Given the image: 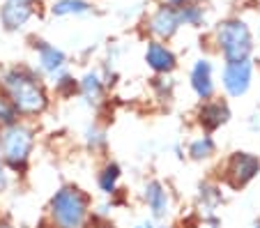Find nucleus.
<instances>
[{"label":"nucleus","instance_id":"1","mask_svg":"<svg viewBox=\"0 0 260 228\" xmlns=\"http://www.w3.org/2000/svg\"><path fill=\"white\" fill-rule=\"evenodd\" d=\"M0 92L12 102L21 120L37 122L46 118L53 109V94H51L49 81L42 79L32 70V64L21 62L0 70Z\"/></svg>","mask_w":260,"mask_h":228},{"label":"nucleus","instance_id":"2","mask_svg":"<svg viewBox=\"0 0 260 228\" xmlns=\"http://www.w3.org/2000/svg\"><path fill=\"white\" fill-rule=\"evenodd\" d=\"M94 212V201L81 184L64 182L55 187L44 208V221L51 228H83Z\"/></svg>","mask_w":260,"mask_h":228},{"label":"nucleus","instance_id":"3","mask_svg":"<svg viewBox=\"0 0 260 228\" xmlns=\"http://www.w3.org/2000/svg\"><path fill=\"white\" fill-rule=\"evenodd\" d=\"M37 141H40L37 122L16 120L7 127H0V157L14 180H23L30 173Z\"/></svg>","mask_w":260,"mask_h":228},{"label":"nucleus","instance_id":"4","mask_svg":"<svg viewBox=\"0 0 260 228\" xmlns=\"http://www.w3.org/2000/svg\"><path fill=\"white\" fill-rule=\"evenodd\" d=\"M212 44L214 51L223 62H235V60H249L253 55V32L249 23L240 16L223 19L212 30Z\"/></svg>","mask_w":260,"mask_h":228},{"label":"nucleus","instance_id":"5","mask_svg":"<svg viewBox=\"0 0 260 228\" xmlns=\"http://www.w3.org/2000/svg\"><path fill=\"white\" fill-rule=\"evenodd\" d=\"M260 175V157L249 150H233L219 161L216 180L226 189H244Z\"/></svg>","mask_w":260,"mask_h":228},{"label":"nucleus","instance_id":"6","mask_svg":"<svg viewBox=\"0 0 260 228\" xmlns=\"http://www.w3.org/2000/svg\"><path fill=\"white\" fill-rule=\"evenodd\" d=\"M141 203L150 221H171L177 201L173 187L161 178H147L141 187Z\"/></svg>","mask_w":260,"mask_h":228},{"label":"nucleus","instance_id":"7","mask_svg":"<svg viewBox=\"0 0 260 228\" xmlns=\"http://www.w3.org/2000/svg\"><path fill=\"white\" fill-rule=\"evenodd\" d=\"M255 64L253 60H235V62H223L219 74V90L226 100H242L253 88Z\"/></svg>","mask_w":260,"mask_h":228},{"label":"nucleus","instance_id":"8","mask_svg":"<svg viewBox=\"0 0 260 228\" xmlns=\"http://www.w3.org/2000/svg\"><path fill=\"white\" fill-rule=\"evenodd\" d=\"M233 118V109L231 102L226 97H212L207 102H198L196 111H193V124H196V132H207V134H216L226 127Z\"/></svg>","mask_w":260,"mask_h":228},{"label":"nucleus","instance_id":"9","mask_svg":"<svg viewBox=\"0 0 260 228\" xmlns=\"http://www.w3.org/2000/svg\"><path fill=\"white\" fill-rule=\"evenodd\" d=\"M189 90L198 102H207L219 94V76H216V64L207 55H198L189 67Z\"/></svg>","mask_w":260,"mask_h":228},{"label":"nucleus","instance_id":"10","mask_svg":"<svg viewBox=\"0 0 260 228\" xmlns=\"http://www.w3.org/2000/svg\"><path fill=\"white\" fill-rule=\"evenodd\" d=\"M32 70L42 76V79L51 81L53 76L62 74L64 70H69V58L60 46H55L53 42L46 40H35L32 44Z\"/></svg>","mask_w":260,"mask_h":228},{"label":"nucleus","instance_id":"11","mask_svg":"<svg viewBox=\"0 0 260 228\" xmlns=\"http://www.w3.org/2000/svg\"><path fill=\"white\" fill-rule=\"evenodd\" d=\"M180 30H182V23H180V12H177V5L161 3V5L154 7V10L147 14V19H145L147 40L171 42Z\"/></svg>","mask_w":260,"mask_h":228},{"label":"nucleus","instance_id":"12","mask_svg":"<svg viewBox=\"0 0 260 228\" xmlns=\"http://www.w3.org/2000/svg\"><path fill=\"white\" fill-rule=\"evenodd\" d=\"M143 62L152 76H173L180 67V58H177L175 49L168 42L147 40L145 51H143Z\"/></svg>","mask_w":260,"mask_h":228},{"label":"nucleus","instance_id":"13","mask_svg":"<svg viewBox=\"0 0 260 228\" xmlns=\"http://www.w3.org/2000/svg\"><path fill=\"white\" fill-rule=\"evenodd\" d=\"M79 100L92 111H99L108 104V83L102 70H85L79 76Z\"/></svg>","mask_w":260,"mask_h":228},{"label":"nucleus","instance_id":"14","mask_svg":"<svg viewBox=\"0 0 260 228\" xmlns=\"http://www.w3.org/2000/svg\"><path fill=\"white\" fill-rule=\"evenodd\" d=\"M35 12H37V0H3L0 23L7 32H19L30 23Z\"/></svg>","mask_w":260,"mask_h":228},{"label":"nucleus","instance_id":"15","mask_svg":"<svg viewBox=\"0 0 260 228\" xmlns=\"http://www.w3.org/2000/svg\"><path fill=\"white\" fill-rule=\"evenodd\" d=\"M122 182H124V171L122 166L115 161V159L106 157L99 164L97 173H94V184H97V191L102 193L104 199L115 201L122 193Z\"/></svg>","mask_w":260,"mask_h":228},{"label":"nucleus","instance_id":"16","mask_svg":"<svg viewBox=\"0 0 260 228\" xmlns=\"http://www.w3.org/2000/svg\"><path fill=\"white\" fill-rule=\"evenodd\" d=\"M184 157L193 164H210L219 157V143H216L214 134L207 132H196L184 145Z\"/></svg>","mask_w":260,"mask_h":228},{"label":"nucleus","instance_id":"17","mask_svg":"<svg viewBox=\"0 0 260 228\" xmlns=\"http://www.w3.org/2000/svg\"><path fill=\"white\" fill-rule=\"evenodd\" d=\"M221 203H223V184L216 178L201 182L198 193H196V210H198L196 217H201V214H214Z\"/></svg>","mask_w":260,"mask_h":228},{"label":"nucleus","instance_id":"18","mask_svg":"<svg viewBox=\"0 0 260 228\" xmlns=\"http://www.w3.org/2000/svg\"><path fill=\"white\" fill-rule=\"evenodd\" d=\"M182 28H205L207 25V7L196 0H184L177 5Z\"/></svg>","mask_w":260,"mask_h":228},{"label":"nucleus","instance_id":"19","mask_svg":"<svg viewBox=\"0 0 260 228\" xmlns=\"http://www.w3.org/2000/svg\"><path fill=\"white\" fill-rule=\"evenodd\" d=\"M49 88H51V94H53V100L67 102V100H74V97H79V76H74L69 70H64L62 74L53 76L49 81Z\"/></svg>","mask_w":260,"mask_h":228},{"label":"nucleus","instance_id":"20","mask_svg":"<svg viewBox=\"0 0 260 228\" xmlns=\"http://www.w3.org/2000/svg\"><path fill=\"white\" fill-rule=\"evenodd\" d=\"M94 12V5L90 0H53L51 14L58 19H72V16H88Z\"/></svg>","mask_w":260,"mask_h":228},{"label":"nucleus","instance_id":"21","mask_svg":"<svg viewBox=\"0 0 260 228\" xmlns=\"http://www.w3.org/2000/svg\"><path fill=\"white\" fill-rule=\"evenodd\" d=\"M83 145L94 154H104L108 148V134H106V127L102 122H90L88 127L83 129Z\"/></svg>","mask_w":260,"mask_h":228},{"label":"nucleus","instance_id":"22","mask_svg":"<svg viewBox=\"0 0 260 228\" xmlns=\"http://www.w3.org/2000/svg\"><path fill=\"white\" fill-rule=\"evenodd\" d=\"M150 88H152L154 100L161 102V104H171L173 97H175V81H173V76H154L150 81Z\"/></svg>","mask_w":260,"mask_h":228},{"label":"nucleus","instance_id":"23","mask_svg":"<svg viewBox=\"0 0 260 228\" xmlns=\"http://www.w3.org/2000/svg\"><path fill=\"white\" fill-rule=\"evenodd\" d=\"M19 118V113H16V109L12 106V102L7 100L5 94L0 92V127H7V124L16 122Z\"/></svg>","mask_w":260,"mask_h":228},{"label":"nucleus","instance_id":"24","mask_svg":"<svg viewBox=\"0 0 260 228\" xmlns=\"http://www.w3.org/2000/svg\"><path fill=\"white\" fill-rule=\"evenodd\" d=\"M83 228H118L115 221L111 219V214H102V212H92V217L88 219Z\"/></svg>","mask_w":260,"mask_h":228},{"label":"nucleus","instance_id":"25","mask_svg":"<svg viewBox=\"0 0 260 228\" xmlns=\"http://www.w3.org/2000/svg\"><path fill=\"white\" fill-rule=\"evenodd\" d=\"M12 175H10V171L5 169V161H3V157H0V196H5L7 191H10V187H12Z\"/></svg>","mask_w":260,"mask_h":228},{"label":"nucleus","instance_id":"26","mask_svg":"<svg viewBox=\"0 0 260 228\" xmlns=\"http://www.w3.org/2000/svg\"><path fill=\"white\" fill-rule=\"evenodd\" d=\"M198 223H201V228H221V217L219 214H201V217H196Z\"/></svg>","mask_w":260,"mask_h":228},{"label":"nucleus","instance_id":"27","mask_svg":"<svg viewBox=\"0 0 260 228\" xmlns=\"http://www.w3.org/2000/svg\"><path fill=\"white\" fill-rule=\"evenodd\" d=\"M175 228H201V223H198L196 217H191V219H184L182 223H177Z\"/></svg>","mask_w":260,"mask_h":228},{"label":"nucleus","instance_id":"28","mask_svg":"<svg viewBox=\"0 0 260 228\" xmlns=\"http://www.w3.org/2000/svg\"><path fill=\"white\" fill-rule=\"evenodd\" d=\"M0 228H19L14 221H10V219H5V217H0Z\"/></svg>","mask_w":260,"mask_h":228},{"label":"nucleus","instance_id":"29","mask_svg":"<svg viewBox=\"0 0 260 228\" xmlns=\"http://www.w3.org/2000/svg\"><path fill=\"white\" fill-rule=\"evenodd\" d=\"M152 228H175V226H173L171 221H154Z\"/></svg>","mask_w":260,"mask_h":228},{"label":"nucleus","instance_id":"30","mask_svg":"<svg viewBox=\"0 0 260 228\" xmlns=\"http://www.w3.org/2000/svg\"><path fill=\"white\" fill-rule=\"evenodd\" d=\"M154 226V221H143V223H136L134 228H152Z\"/></svg>","mask_w":260,"mask_h":228},{"label":"nucleus","instance_id":"31","mask_svg":"<svg viewBox=\"0 0 260 228\" xmlns=\"http://www.w3.org/2000/svg\"><path fill=\"white\" fill-rule=\"evenodd\" d=\"M164 3H168V5H182L184 0H164Z\"/></svg>","mask_w":260,"mask_h":228},{"label":"nucleus","instance_id":"32","mask_svg":"<svg viewBox=\"0 0 260 228\" xmlns=\"http://www.w3.org/2000/svg\"><path fill=\"white\" fill-rule=\"evenodd\" d=\"M249 228H260V219H255V221L249 223Z\"/></svg>","mask_w":260,"mask_h":228},{"label":"nucleus","instance_id":"33","mask_svg":"<svg viewBox=\"0 0 260 228\" xmlns=\"http://www.w3.org/2000/svg\"><path fill=\"white\" fill-rule=\"evenodd\" d=\"M40 228H51V226H49V223H46V221H44V219H42V223H40Z\"/></svg>","mask_w":260,"mask_h":228},{"label":"nucleus","instance_id":"34","mask_svg":"<svg viewBox=\"0 0 260 228\" xmlns=\"http://www.w3.org/2000/svg\"><path fill=\"white\" fill-rule=\"evenodd\" d=\"M51 3H53V0H51Z\"/></svg>","mask_w":260,"mask_h":228},{"label":"nucleus","instance_id":"35","mask_svg":"<svg viewBox=\"0 0 260 228\" xmlns=\"http://www.w3.org/2000/svg\"><path fill=\"white\" fill-rule=\"evenodd\" d=\"M0 70H3V67H0Z\"/></svg>","mask_w":260,"mask_h":228}]
</instances>
